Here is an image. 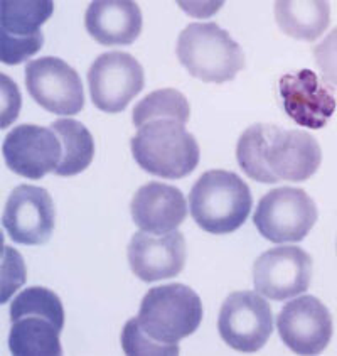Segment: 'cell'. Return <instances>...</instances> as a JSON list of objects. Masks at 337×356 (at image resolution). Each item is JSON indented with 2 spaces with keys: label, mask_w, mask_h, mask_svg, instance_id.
I'll use <instances>...</instances> for the list:
<instances>
[{
  "label": "cell",
  "mask_w": 337,
  "mask_h": 356,
  "mask_svg": "<svg viewBox=\"0 0 337 356\" xmlns=\"http://www.w3.org/2000/svg\"><path fill=\"white\" fill-rule=\"evenodd\" d=\"M26 280V267H24V260L21 253L9 245L3 248V265H2V287L3 294L0 302H7L12 296V292L17 291Z\"/></svg>",
  "instance_id": "cell-27"
},
{
  "label": "cell",
  "mask_w": 337,
  "mask_h": 356,
  "mask_svg": "<svg viewBox=\"0 0 337 356\" xmlns=\"http://www.w3.org/2000/svg\"><path fill=\"white\" fill-rule=\"evenodd\" d=\"M56 223L53 197L44 188L21 184L10 193L3 209L2 225L15 243L44 245Z\"/></svg>",
  "instance_id": "cell-11"
},
{
  "label": "cell",
  "mask_w": 337,
  "mask_h": 356,
  "mask_svg": "<svg viewBox=\"0 0 337 356\" xmlns=\"http://www.w3.org/2000/svg\"><path fill=\"white\" fill-rule=\"evenodd\" d=\"M2 152L10 171L27 179H42L58 169L63 145L51 127L24 124L7 134Z\"/></svg>",
  "instance_id": "cell-12"
},
{
  "label": "cell",
  "mask_w": 337,
  "mask_h": 356,
  "mask_svg": "<svg viewBox=\"0 0 337 356\" xmlns=\"http://www.w3.org/2000/svg\"><path fill=\"white\" fill-rule=\"evenodd\" d=\"M85 27L103 46H129L142 33V10L132 0H97L86 9Z\"/></svg>",
  "instance_id": "cell-17"
},
{
  "label": "cell",
  "mask_w": 337,
  "mask_h": 356,
  "mask_svg": "<svg viewBox=\"0 0 337 356\" xmlns=\"http://www.w3.org/2000/svg\"><path fill=\"white\" fill-rule=\"evenodd\" d=\"M133 159L144 171L164 179H182L199 164L196 137L176 120H154L130 140Z\"/></svg>",
  "instance_id": "cell-3"
},
{
  "label": "cell",
  "mask_w": 337,
  "mask_h": 356,
  "mask_svg": "<svg viewBox=\"0 0 337 356\" xmlns=\"http://www.w3.org/2000/svg\"><path fill=\"white\" fill-rule=\"evenodd\" d=\"M202 300L184 284L152 287L144 296L137 321L145 334L161 345L177 346L199 327Z\"/></svg>",
  "instance_id": "cell-5"
},
{
  "label": "cell",
  "mask_w": 337,
  "mask_h": 356,
  "mask_svg": "<svg viewBox=\"0 0 337 356\" xmlns=\"http://www.w3.org/2000/svg\"><path fill=\"white\" fill-rule=\"evenodd\" d=\"M26 85L35 104L56 115H76L85 106L78 71L59 58L31 61L26 68Z\"/></svg>",
  "instance_id": "cell-9"
},
{
  "label": "cell",
  "mask_w": 337,
  "mask_h": 356,
  "mask_svg": "<svg viewBox=\"0 0 337 356\" xmlns=\"http://www.w3.org/2000/svg\"><path fill=\"white\" fill-rule=\"evenodd\" d=\"M26 316H41L49 319L59 327H65V307L58 294L46 287H27L10 304V321L26 318Z\"/></svg>",
  "instance_id": "cell-23"
},
{
  "label": "cell",
  "mask_w": 337,
  "mask_h": 356,
  "mask_svg": "<svg viewBox=\"0 0 337 356\" xmlns=\"http://www.w3.org/2000/svg\"><path fill=\"white\" fill-rule=\"evenodd\" d=\"M130 211L133 223L142 232L164 235L181 227L188 216V203L181 189L162 183H149L135 193Z\"/></svg>",
  "instance_id": "cell-16"
},
{
  "label": "cell",
  "mask_w": 337,
  "mask_h": 356,
  "mask_svg": "<svg viewBox=\"0 0 337 356\" xmlns=\"http://www.w3.org/2000/svg\"><path fill=\"white\" fill-rule=\"evenodd\" d=\"M275 19L285 34L300 41H315L324 34L331 22L329 2H275Z\"/></svg>",
  "instance_id": "cell-18"
},
{
  "label": "cell",
  "mask_w": 337,
  "mask_h": 356,
  "mask_svg": "<svg viewBox=\"0 0 337 356\" xmlns=\"http://www.w3.org/2000/svg\"><path fill=\"white\" fill-rule=\"evenodd\" d=\"M317 216L314 200L304 189L277 188L261 197L253 223L273 243H295L311 233Z\"/></svg>",
  "instance_id": "cell-6"
},
{
  "label": "cell",
  "mask_w": 337,
  "mask_h": 356,
  "mask_svg": "<svg viewBox=\"0 0 337 356\" xmlns=\"http://www.w3.org/2000/svg\"><path fill=\"white\" fill-rule=\"evenodd\" d=\"M240 168L263 184L279 181H307L322 162L319 142L304 130H285L256 124L241 134L236 145Z\"/></svg>",
  "instance_id": "cell-1"
},
{
  "label": "cell",
  "mask_w": 337,
  "mask_h": 356,
  "mask_svg": "<svg viewBox=\"0 0 337 356\" xmlns=\"http://www.w3.org/2000/svg\"><path fill=\"white\" fill-rule=\"evenodd\" d=\"M191 115L188 98L172 88L157 90L149 93L142 102L135 105L132 120L135 127H144L154 120H176L184 125Z\"/></svg>",
  "instance_id": "cell-22"
},
{
  "label": "cell",
  "mask_w": 337,
  "mask_h": 356,
  "mask_svg": "<svg viewBox=\"0 0 337 356\" xmlns=\"http://www.w3.org/2000/svg\"><path fill=\"white\" fill-rule=\"evenodd\" d=\"M21 108V93L15 83L7 74H2V129H7L19 115Z\"/></svg>",
  "instance_id": "cell-28"
},
{
  "label": "cell",
  "mask_w": 337,
  "mask_h": 356,
  "mask_svg": "<svg viewBox=\"0 0 337 356\" xmlns=\"http://www.w3.org/2000/svg\"><path fill=\"white\" fill-rule=\"evenodd\" d=\"M217 330L223 341L233 350L256 353L267 345L273 333L272 307L256 292H233L221 306Z\"/></svg>",
  "instance_id": "cell-7"
},
{
  "label": "cell",
  "mask_w": 337,
  "mask_h": 356,
  "mask_svg": "<svg viewBox=\"0 0 337 356\" xmlns=\"http://www.w3.org/2000/svg\"><path fill=\"white\" fill-rule=\"evenodd\" d=\"M314 58L324 81L332 88H337V27L315 46Z\"/></svg>",
  "instance_id": "cell-26"
},
{
  "label": "cell",
  "mask_w": 337,
  "mask_h": 356,
  "mask_svg": "<svg viewBox=\"0 0 337 356\" xmlns=\"http://www.w3.org/2000/svg\"><path fill=\"white\" fill-rule=\"evenodd\" d=\"M63 145V157L54 172L58 176H74L85 171L94 157V138L81 122L59 118L51 124Z\"/></svg>",
  "instance_id": "cell-20"
},
{
  "label": "cell",
  "mask_w": 337,
  "mask_h": 356,
  "mask_svg": "<svg viewBox=\"0 0 337 356\" xmlns=\"http://www.w3.org/2000/svg\"><path fill=\"white\" fill-rule=\"evenodd\" d=\"M253 207L252 191L231 171L204 172L189 195L191 216L202 230L214 235L236 232L248 218Z\"/></svg>",
  "instance_id": "cell-2"
},
{
  "label": "cell",
  "mask_w": 337,
  "mask_h": 356,
  "mask_svg": "<svg viewBox=\"0 0 337 356\" xmlns=\"http://www.w3.org/2000/svg\"><path fill=\"white\" fill-rule=\"evenodd\" d=\"M61 327L41 316H26L12 321L9 350L14 355H61Z\"/></svg>",
  "instance_id": "cell-19"
},
{
  "label": "cell",
  "mask_w": 337,
  "mask_h": 356,
  "mask_svg": "<svg viewBox=\"0 0 337 356\" xmlns=\"http://www.w3.org/2000/svg\"><path fill=\"white\" fill-rule=\"evenodd\" d=\"M312 280V257L300 247H275L261 253L253 265L256 292L272 300L304 294Z\"/></svg>",
  "instance_id": "cell-10"
},
{
  "label": "cell",
  "mask_w": 337,
  "mask_h": 356,
  "mask_svg": "<svg viewBox=\"0 0 337 356\" xmlns=\"http://www.w3.org/2000/svg\"><path fill=\"white\" fill-rule=\"evenodd\" d=\"M54 3L51 0H31V2H2L0 35L15 39H31L42 34L41 26L53 15Z\"/></svg>",
  "instance_id": "cell-21"
},
{
  "label": "cell",
  "mask_w": 337,
  "mask_h": 356,
  "mask_svg": "<svg viewBox=\"0 0 337 356\" xmlns=\"http://www.w3.org/2000/svg\"><path fill=\"white\" fill-rule=\"evenodd\" d=\"M88 85L97 108L106 113L124 112L126 105L144 90V68L129 53H103L90 66Z\"/></svg>",
  "instance_id": "cell-8"
},
{
  "label": "cell",
  "mask_w": 337,
  "mask_h": 356,
  "mask_svg": "<svg viewBox=\"0 0 337 356\" xmlns=\"http://www.w3.org/2000/svg\"><path fill=\"white\" fill-rule=\"evenodd\" d=\"M122 348L126 355H179V345L167 346L154 341L138 324L137 318L129 319L122 333Z\"/></svg>",
  "instance_id": "cell-24"
},
{
  "label": "cell",
  "mask_w": 337,
  "mask_h": 356,
  "mask_svg": "<svg viewBox=\"0 0 337 356\" xmlns=\"http://www.w3.org/2000/svg\"><path fill=\"white\" fill-rule=\"evenodd\" d=\"M283 345L297 355H319L332 338V314L314 296H302L285 304L277 318Z\"/></svg>",
  "instance_id": "cell-13"
},
{
  "label": "cell",
  "mask_w": 337,
  "mask_h": 356,
  "mask_svg": "<svg viewBox=\"0 0 337 356\" xmlns=\"http://www.w3.org/2000/svg\"><path fill=\"white\" fill-rule=\"evenodd\" d=\"M42 46H44V34L31 39L0 35V49H2L0 59H2L3 65H21V63L33 58L35 53H39Z\"/></svg>",
  "instance_id": "cell-25"
},
{
  "label": "cell",
  "mask_w": 337,
  "mask_h": 356,
  "mask_svg": "<svg viewBox=\"0 0 337 356\" xmlns=\"http://www.w3.org/2000/svg\"><path fill=\"white\" fill-rule=\"evenodd\" d=\"M186 238L174 230L164 235L149 232L135 233L129 243V264L135 275L144 282L172 279L186 265Z\"/></svg>",
  "instance_id": "cell-15"
},
{
  "label": "cell",
  "mask_w": 337,
  "mask_h": 356,
  "mask_svg": "<svg viewBox=\"0 0 337 356\" xmlns=\"http://www.w3.org/2000/svg\"><path fill=\"white\" fill-rule=\"evenodd\" d=\"M281 106L295 124L322 129L336 112L334 92L311 70L285 74L279 81Z\"/></svg>",
  "instance_id": "cell-14"
},
{
  "label": "cell",
  "mask_w": 337,
  "mask_h": 356,
  "mask_svg": "<svg viewBox=\"0 0 337 356\" xmlns=\"http://www.w3.org/2000/svg\"><path fill=\"white\" fill-rule=\"evenodd\" d=\"M177 58L191 76L216 85L235 80L245 68L240 44L214 22L189 24L177 39Z\"/></svg>",
  "instance_id": "cell-4"
}]
</instances>
